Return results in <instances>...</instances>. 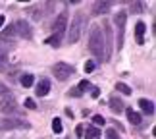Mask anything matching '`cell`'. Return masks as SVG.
I'll list each match as a JSON object with an SVG mask.
<instances>
[{
    "label": "cell",
    "mask_w": 156,
    "mask_h": 139,
    "mask_svg": "<svg viewBox=\"0 0 156 139\" xmlns=\"http://www.w3.org/2000/svg\"><path fill=\"white\" fill-rule=\"evenodd\" d=\"M89 50L94 54V58L102 62L104 60V33L98 25H93L89 33Z\"/></svg>",
    "instance_id": "obj_1"
},
{
    "label": "cell",
    "mask_w": 156,
    "mask_h": 139,
    "mask_svg": "<svg viewBox=\"0 0 156 139\" xmlns=\"http://www.w3.org/2000/svg\"><path fill=\"white\" fill-rule=\"evenodd\" d=\"M85 23H87V17L83 16L81 12H77L75 17H73V21H71V25H69V33H68V41H69V43H77V41H79L83 29H85Z\"/></svg>",
    "instance_id": "obj_2"
},
{
    "label": "cell",
    "mask_w": 156,
    "mask_h": 139,
    "mask_svg": "<svg viewBox=\"0 0 156 139\" xmlns=\"http://www.w3.org/2000/svg\"><path fill=\"white\" fill-rule=\"evenodd\" d=\"M73 71H75L73 66H69V64H66V62H58V64L52 66V74L60 81H64V79H68L69 75H73Z\"/></svg>",
    "instance_id": "obj_3"
},
{
    "label": "cell",
    "mask_w": 156,
    "mask_h": 139,
    "mask_svg": "<svg viewBox=\"0 0 156 139\" xmlns=\"http://www.w3.org/2000/svg\"><path fill=\"white\" fill-rule=\"evenodd\" d=\"M116 27H118V48L123 46V33H125V23H127V14L125 12H118L116 14Z\"/></svg>",
    "instance_id": "obj_4"
},
{
    "label": "cell",
    "mask_w": 156,
    "mask_h": 139,
    "mask_svg": "<svg viewBox=\"0 0 156 139\" xmlns=\"http://www.w3.org/2000/svg\"><path fill=\"white\" fill-rule=\"evenodd\" d=\"M16 110H17V102H16V99H14V95L8 93L2 101H0V112H4V114H14Z\"/></svg>",
    "instance_id": "obj_5"
},
{
    "label": "cell",
    "mask_w": 156,
    "mask_h": 139,
    "mask_svg": "<svg viewBox=\"0 0 156 139\" xmlns=\"http://www.w3.org/2000/svg\"><path fill=\"white\" fill-rule=\"evenodd\" d=\"M14 33L20 35V37H23V39H31V37H33L31 25H29L25 20H17V21L14 23Z\"/></svg>",
    "instance_id": "obj_6"
},
{
    "label": "cell",
    "mask_w": 156,
    "mask_h": 139,
    "mask_svg": "<svg viewBox=\"0 0 156 139\" xmlns=\"http://www.w3.org/2000/svg\"><path fill=\"white\" fill-rule=\"evenodd\" d=\"M17 128H31L29 126V122H25V120H16V118H8V120H2L0 122V130H17Z\"/></svg>",
    "instance_id": "obj_7"
},
{
    "label": "cell",
    "mask_w": 156,
    "mask_h": 139,
    "mask_svg": "<svg viewBox=\"0 0 156 139\" xmlns=\"http://www.w3.org/2000/svg\"><path fill=\"white\" fill-rule=\"evenodd\" d=\"M66 27H68V17H66V14L62 12L58 17H56V21H54V25H52V33L56 35V37H64V33H66Z\"/></svg>",
    "instance_id": "obj_8"
},
{
    "label": "cell",
    "mask_w": 156,
    "mask_h": 139,
    "mask_svg": "<svg viewBox=\"0 0 156 139\" xmlns=\"http://www.w3.org/2000/svg\"><path fill=\"white\" fill-rule=\"evenodd\" d=\"M145 31H147L145 23H143V21H137V25H135V39H137V43H139V45L145 43Z\"/></svg>",
    "instance_id": "obj_9"
},
{
    "label": "cell",
    "mask_w": 156,
    "mask_h": 139,
    "mask_svg": "<svg viewBox=\"0 0 156 139\" xmlns=\"http://www.w3.org/2000/svg\"><path fill=\"white\" fill-rule=\"evenodd\" d=\"M110 8H112V2H94V4H93V14H94V16L106 14Z\"/></svg>",
    "instance_id": "obj_10"
},
{
    "label": "cell",
    "mask_w": 156,
    "mask_h": 139,
    "mask_svg": "<svg viewBox=\"0 0 156 139\" xmlns=\"http://www.w3.org/2000/svg\"><path fill=\"white\" fill-rule=\"evenodd\" d=\"M48 91H50V81L48 79H39V85H37V95L39 97H44V95H48Z\"/></svg>",
    "instance_id": "obj_11"
},
{
    "label": "cell",
    "mask_w": 156,
    "mask_h": 139,
    "mask_svg": "<svg viewBox=\"0 0 156 139\" xmlns=\"http://www.w3.org/2000/svg\"><path fill=\"white\" fill-rule=\"evenodd\" d=\"M108 104H110L112 112H116V114H119V112H123V110H125V106H123L122 99H116V97H112V99L108 101Z\"/></svg>",
    "instance_id": "obj_12"
},
{
    "label": "cell",
    "mask_w": 156,
    "mask_h": 139,
    "mask_svg": "<svg viewBox=\"0 0 156 139\" xmlns=\"http://www.w3.org/2000/svg\"><path fill=\"white\" fill-rule=\"evenodd\" d=\"M139 106L143 108V112H145V114H148V116H152V114H154V104H152V101L141 99V101H139Z\"/></svg>",
    "instance_id": "obj_13"
},
{
    "label": "cell",
    "mask_w": 156,
    "mask_h": 139,
    "mask_svg": "<svg viewBox=\"0 0 156 139\" xmlns=\"http://www.w3.org/2000/svg\"><path fill=\"white\" fill-rule=\"evenodd\" d=\"M127 120H129V122L133 124V126H139V124L143 122L141 114H139V112H135V110H131V108H129V110H127Z\"/></svg>",
    "instance_id": "obj_14"
},
{
    "label": "cell",
    "mask_w": 156,
    "mask_h": 139,
    "mask_svg": "<svg viewBox=\"0 0 156 139\" xmlns=\"http://www.w3.org/2000/svg\"><path fill=\"white\" fill-rule=\"evenodd\" d=\"M98 137H100V130L97 126H89L85 131V139H98Z\"/></svg>",
    "instance_id": "obj_15"
},
{
    "label": "cell",
    "mask_w": 156,
    "mask_h": 139,
    "mask_svg": "<svg viewBox=\"0 0 156 139\" xmlns=\"http://www.w3.org/2000/svg\"><path fill=\"white\" fill-rule=\"evenodd\" d=\"M33 79H35V77H33L31 74H25V75L20 77V83H21L23 87H31V85H33Z\"/></svg>",
    "instance_id": "obj_16"
},
{
    "label": "cell",
    "mask_w": 156,
    "mask_h": 139,
    "mask_svg": "<svg viewBox=\"0 0 156 139\" xmlns=\"http://www.w3.org/2000/svg\"><path fill=\"white\" fill-rule=\"evenodd\" d=\"M52 130H54V134H62L64 126H62V120H60V118H54L52 120Z\"/></svg>",
    "instance_id": "obj_17"
},
{
    "label": "cell",
    "mask_w": 156,
    "mask_h": 139,
    "mask_svg": "<svg viewBox=\"0 0 156 139\" xmlns=\"http://www.w3.org/2000/svg\"><path fill=\"white\" fill-rule=\"evenodd\" d=\"M8 64V50H0V71L6 68Z\"/></svg>",
    "instance_id": "obj_18"
},
{
    "label": "cell",
    "mask_w": 156,
    "mask_h": 139,
    "mask_svg": "<svg viewBox=\"0 0 156 139\" xmlns=\"http://www.w3.org/2000/svg\"><path fill=\"white\" fill-rule=\"evenodd\" d=\"M60 43H62V37H56V35H50L46 39V45H52V46H60Z\"/></svg>",
    "instance_id": "obj_19"
},
{
    "label": "cell",
    "mask_w": 156,
    "mask_h": 139,
    "mask_svg": "<svg viewBox=\"0 0 156 139\" xmlns=\"http://www.w3.org/2000/svg\"><path fill=\"white\" fill-rule=\"evenodd\" d=\"M116 91L123 93V95H131V87H127L125 83H116Z\"/></svg>",
    "instance_id": "obj_20"
},
{
    "label": "cell",
    "mask_w": 156,
    "mask_h": 139,
    "mask_svg": "<svg viewBox=\"0 0 156 139\" xmlns=\"http://www.w3.org/2000/svg\"><path fill=\"white\" fill-rule=\"evenodd\" d=\"M94 68H97V62H94V60H87V62H85V71H87V74L94 71Z\"/></svg>",
    "instance_id": "obj_21"
},
{
    "label": "cell",
    "mask_w": 156,
    "mask_h": 139,
    "mask_svg": "<svg viewBox=\"0 0 156 139\" xmlns=\"http://www.w3.org/2000/svg\"><path fill=\"white\" fill-rule=\"evenodd\" d=\"M27 12H29V14H33V16H35V17H33L35 21H39V20H41V10H37V8H29Z\"/></svg>",
    "instance_id": "obj_22"
},
{
    "label": "cell",
    "mask_w": 156,
    "mask_h": 139,
    "mask_svg": "<svg viewBox=\"0 0 156 139\" xmlns=\"http://www.w3.org/2000/svg\"><path fill=\"white\" fill-rule=\"evenodd\" d=\"M93 124H97V126H102V124H104V118L100 116V114H94V116H93Z\"/></svg>",
    "instance_id": "obj_23"
},
{
    "label": "cell",
    "mask_w": 156,
    "mask_h": 139,
    "mask_svg": "<svg viewBox=\"0 0 156 139\" xmlns=\"http://www.w3.org/2000/svg\"><path fill=\"white\" fill-rule=\"evenodd\" d=\"M23 104H25L27 108H31V110H35V108H37V104H35L33 99H25V102H23Z\"/></svg>",
    "instance_id": "obj_24"
},
{
    "label": "cell",
    "mask_w": 156,
    "mask_h": 139,
    "mask_svg": "<svg viewBox=\"0 0 156 139\" xmlns=\"http://www.w3.org/2000/svg\"><path fill=\"white\" fill-rule=\"evenodd\" d=\"M106 137H108V139H119V135L116 134V130H108V131H106Z\"/></svg>",
    "instance_id": "obj_25"
},
{
    "label": "cell",
    "mask_w": 156,
    "mask_h": 139,
    "mask_svg": "<svg viewBox=\"0 0 156 139\" xmlns=\"http://www.w3.org/2000/svg\"><path fill=\"white\" fill-rule=\"evenodd\" d=\"M77 89H79V91H85V89H91V83H89V81H85V79H83V81L79 83V87H77Z\"/></svg>",
    "instance_id": "obj_26"
},
{
    "label": "cell",
    "mask_w": 156,
    "mask_h": 139,
    "mask_svg": "<svg viewBox=\"0 0 156 139\" xmlns=\"http://www.w3.org/2000/svg\"><path fill=\"white\" fill-rule=\"evenodd\" d=\"M68 95H71V97H81V91L77 87H73V89H69V91H68Z\"/></svg>",
    "instance_id": "obj_27"
},
{
    "label": "cell",
    "mask_w": 156,
    "mask_h": 139,
    "mask_svg": "<svg viewBox=\"0 0 156 139\" xmlns=\"http://www.w3.org/2000/svg\"><path fill=\"white\" fill-rule=\"evenodd\" d=\"M0 95H4V97L8 95V87H6L4 83H0Z\"/></svg>",
    "instance_id": "obj_28"
},
{
    "label": "cell",
    "mask_w": 156,
    "mask_h": 139,
    "mask_svg": "<svg viewBox=\"0 0 156 139\" xmlns=\"http://www.w3.org/2000/svg\"><path fill=\"white\" fill-rule=\"evenodd\" d=\"M141 8H143V6H141L139 2H137V4H133V6H131V12H141Z\"/></svg>",
    "instance_id": "obj_29"
},
{
    "label": "cell",
    "mask_w": 156,
    "mask_h": 139,
    "mask_svg": "<svg viewBox=\"0 0 156 139\" xmlns=\"http://www.w3.org/2000/svg\"><path fill=\"white\" fill-rule=\"evenodd\" d=\"M75 134H77V137H81V135H83V126H77Z\"/></svg>",
    "instance_id": "obj_30"
},
{
    "label": "cell",
    "mask_w": 156,
    "mask_h": 139,
    "mask_svg": "<svg viewBox=\"0 0 156 139\" xmlns=\"http://www.w3.org/2000/svg\"><path fill=\"white\" fill-rule=\"evenodd\" d=\"M100 95V91H98V89L97 87H93V97H94V99H97V97Z\"/></svg>",
    "instance_id": "obj_31"
},
{
    "label": "cell",
    "mask_w": 156,
    "mask_h": 139,
    "mask_svg": "<svg viewBox=\"0 0 156 139\" xmlns=\"http://www.w3.org/2000/svg\"><path fill=\"white\" fill-rule=\"evenodd\" d=\"M66 116H68V118H73V112H71L69 108H66Z\"/></svg>",
    "instance_id": "obj_32"
},
{
    "label": "cell",
    "mask_w": 156,
    "mask_h": 139,
    "mask_svg": "<svg viewBox=\"0 0 156 139\" xmlns=\"http://www.w3.org/2000/svg\"><path fill=\"white\" fill-rule=\"evenodd\" d=\"M4 21H6V17H4V16H0V27L4 25Z\"/></svg>",
    "instance_id": "obj_33"
}]
</instances>
